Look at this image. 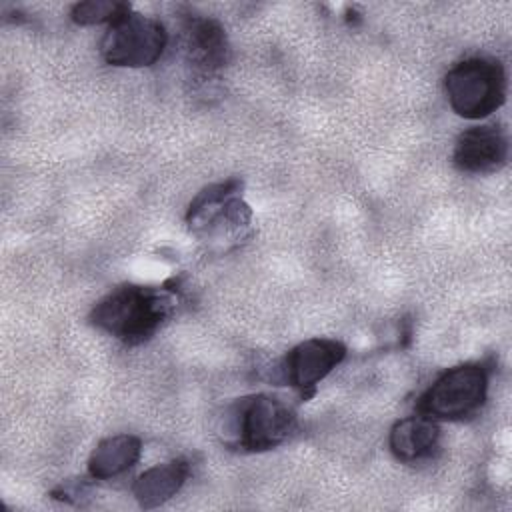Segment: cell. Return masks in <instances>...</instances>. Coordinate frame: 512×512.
Wrapping results in <instances>:
<instances>
[{
  "label": "cell",
  "instance_id": "obj_1",
  "mask_svg": "<svg viewBox=\"0 0 512 512\" xmlns=\"http://www.w3.org/2000/svg\"><path fill=\"white\" fill-rule=\"evenodd\" d=\"M176 298L158 286L124 284L114 288L90 312V322L124 344H142L172 314Z\"/></svg>",
  "mask_w": 512,
  "mask_h": 512
},
{
  "label": "cell",
  "instance_id": "obj_2",
  "mask_svg": "<svg viewBox=\"0 0 512 512\" xmlns=\"http://www.w3.org/2000/svg\"><path fill=\"white\" fill-rule=\"evenodd\" d=\"M294 424L296 416L284 400L254 394L226 406L220 434L234 448L262 452L282 444L294 430Z\"/></svg>",
  "mask_w": 512,
  "mask_h": 512
},
{
  "label": "cell",
  "instance_id": "obj_3",
  "mask_svg": "<svg viewBox=\"0 0 512 512\" xmlns=\"http://www.w3.org/2000/svg\"><path fill=\"white\" fill-rule=\"evenodd\" d=\"M444 90L458 116L478 120L504 104L506 74L494 58H466L448 70Z\"/></svg>",
  "mask_w": 512,
  "mask_h": 512
},
{
  "label": "cell",
  "instance_id": "obj_4",
  "mask_svg": "<svg viewBox=\"0 0 512 512\" xmlns=\"http://www.w3.org/2000/svg\"><path fill=\"white\" fill-rule=\"evenodd\" d=\"M242 182L230 178L202 188L190 202L186 222L190 230L210 240H238L248 228L252 212L240 198Z\"/></svg>",
  "mask_w": 512,
  "mask_h": 512
},
{
  "label": "cell",
  "instance_id": "obj_5",
  "mask_svg": "<svg viewBox=\"0 0 512 512\" xmlns=\"http://www.w3.org/2000/svg\"><path fill=\"white\" fill-rule=\"evenodd\" d=\"M488 374L480 364H460L446 370L420 396L416 408L432 420H462L486 400Z\"/></svg>",
  "mask_w": 512,
  "mask_h": 512
},
{
  "label": "cell",
  "instance_id": "obj_6",
  "mask_svg": "<svg viewBox=\"0 0 512 512\" xmlns=\"http://www.w3.org/2000/svg\"><path fill=\"white\" fill-rule=\"evenodd\" d=\"M166 42L168 34L162 22L130 10L108 26L100 52L112 66L142 68L162 56Z\"/></svg>",
  "mask_w": 512,
  "mask_h": 512
},
{
  "label": "cell",
  "instance_id": "obj_7",
  "mask_svg": "<svg viewBox=\"0 0 512 512\" xmlns=\"http://www.w3.org/2000/svg\"><path fill=\"white\" fill-rule=\"evenodd\" d=\"M344 356L346 346L340 340L310 338L286 354L282 362V376L286 384L306 396L344 360Z\"/></svg>",
  "mask_w": 512,
  "mask_h": 512
},
{
  "label": "cell",
  "instance_id": "obj_8",
  "mask_svg": "<svg viewBox=\"0 0 512 512\" xmlns=\"http://www.w3.org/2000/svg\"><path fill=\"white\" fill-rule=\"evenodd\" d=\"M508 138L496 124L472 126L464 130L454 146V166L468 174L494 172L506 164Z\"/></svg>",
  "mask_w": 512,
  "mask_h": 512
},
{
  "label": "cell",
  "instance_id": "obj_9",
  "mask_svg": "<svg viewBox=\"0 0 512 512\" xmlns=\"http://www.w3.org/2000/svg\"><path fill=\"white\" fill-rule=\"evenodd\" d=\"M184 52L196 72L212 74L222 68L228 62L230 46L220 22L206 16H190L184 26Z\"/></svg>",
  "mask_w": 512,
  "mask_h": 512
},
{
  "label": "cell",
  "instance_id": "obj_10",
  "mask_svg": "<svg viewBox=\"0 0 512 512\" xmlns=\"http://www.w3.org/2000/svg\"><path fill=\"white\" fill-rule=\"evenodd\" d=\"M188 474H190V464L184 458L156 464L144 470L136 478L132 486L134 498L144 510L162 506L164 502H168L172 496L180 492Z\"/></svg>",
  "mask_w": 512,
  "mask_h": 512
},
{
  "label": "cell",
  "instance_id": "obj_11",
  "mask_svg": "<svg viewBox=\"0 0 512 512\" xmlns=\"http://www.w3.org/2000/svg\"><path fill=\"white\" fill-rule=\"evenodd\" d=\"M438 424L424 416H408L398 420L390 430V450L402 462H416L432 454L438 444Z\"/></svg>",
  "mask_w": 512,
  "mask_h": 512
},
{
  "label": "cell",
  "instance_id": "obj_12",
  "mask_svg": "<svg viewBox=\"0 0 512 512\" xmlns=\"http://www.w3.org/2000/svg\"><path fill=\"white\" fill-rule=\"evenodd\" d=\"M142 452V442L132 434L108 436L96 444L88 458V474L94 480H108L132 468Z\"/></svg>",
  "mask_w": 512,
  "mask_h": 512
},
{
  "label": "cell",
  "instance_id": "obj_13",
  "mask_svg": "<svg viewBox=\"0 0 512 512\" xmlns=\"http://www.w3.org/2000/svg\"><path fill=\"white\" fill-rule=\"evenodd\" d=\"M126 12H130V4L116 2V0H88L78 2L72 8V20L80 26H92L102 22H116Z\"/></svg>",
  "mask_w": 512,
  "mask_h": 512
}]
</instances>
